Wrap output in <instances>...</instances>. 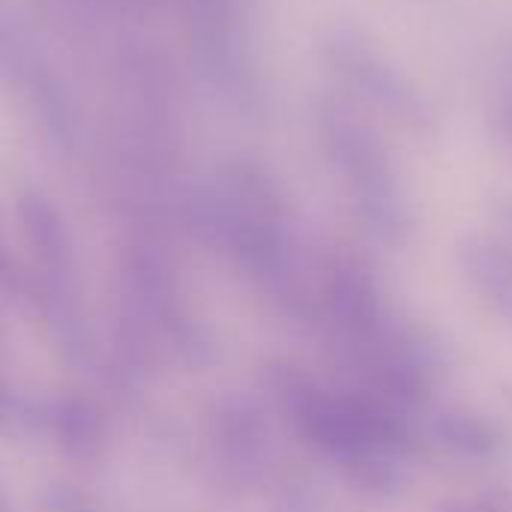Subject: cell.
<instances>
[{"mask_svg": "<svg viewBox=\"0 0 512 512\" xmlns=\"http://www.w3.org/2000/svg\"><path fill=\"white\" fill-rule=\"evenodd\" d=\"M300 432L321 450L345 459L369 456L381 447H387L396 435V426L387 414H381L375 405L330 393V390H309L297 399L294 408Z\"/></svg>", "mask_w": 512, "mask_h": 512, "instance_id": "cell-3", "label": "cell"}, {"mask_svg": "<svg viewBox=\"0 0 512 512\" xmlns=\"http://www.w3.org/2000/svg\"><path fill=\"white\" fill-rule=\"evenodd\" d=\"M18 213H21V225H24L27 240H30L33 252L39 255V261L48 270H60L66 264V234H63V222H60L54 204L39 192H24Z\"/></svg>", "mask_w": 512, "mask_h": 512, "instance_id": "cell-5", "label": "cell"}, {"mask_svg": "<svg viewBox=\"0 0 512 512\" xmlns=\"http://www.w3.org/2000/svg\"><path fill=\"white\" fill-rule=\"evenodd\" d=\"M492 117H495V126L501 129V135L512 144V81L510 84H504V87L495 93Z\"/></svg>", "mask_w": 512, "mask_h": 512, "instance_id": "cell-9", "label": "cell"}, {"mask_svg": "<svg viewBox=\"0 0 512 512\" xmlns=\"http://www.w3.org/2000/svg\"><path fill=\"white\" fill-rule=\"evenodd\" d=\"M444 438L453 444V447H459V450H468V453H489L495 444H498V438H495V432L483 423V420H477V417H447L444 420Z\"/></svg>", "mask_w": 512, "mask_h": 512, "instance_id": "cell-7", "label": "cell"}, {"mask_svg": "<svg viewBox=\"0 0 512 512\" xmlns=\"http://www.w3.org/2000/svg\"><path fill=\"white\" fill-rule=\"evenodd\" d=\"M318 126L333 168L342 174L363 213L381 231H396L405 219V201L393 162L375 129L342 102H324Z\"/></svg>", "mask_w": 512, "mask_h": 512, "instance_id": "cell-1", "label": "cell"}, {"mask_svg": "<svg viewBox=\"0 0 512 512\" xmlns=\"http://www.w3.org/2000/svg\"><path fill=\"white\" fill-rule=\"evenodd\" d=\"M462 258L468 264V270L495 291H507L512 285V258L495 243L489 240H474L462 249Z\"/></svg>", "mask_w": 512, "mask_h": 512, "instance_id": "cell-6", "label": "cell"}, {"mask_svg": "<svg viewBox=\"0 0 512 512\" xmlns=\"http://www.w3.org/2000/svg\"><path fill=\"white\" fill-rule=\"evenodd\" d=\"M444 512H512V498H501V495L459 498V501L447 504Z\"/></svg>", "mask_w": 512, "mask_h": 512, "instance_id": "cell-8", "label": "cell"}, {"mask_svg": "<svg viewBox=\"0 0 512 512\" xmlns=\"http://www.w3.org/2000/svg\"><path fill=\"white\" fill-rule=\"evenodd\" d=\"M327 54L345 87H351L369 108L411 129L429 123V105L420 90L363 33L339 27L327 42Z\"/></svg>", "mask_w": 512, "mask_h": 512, "instance_id": "cell-2", "label": "cell"}, {"mask_svg": "<svg viewBox=\"0 0 512 512\" xmlns=\"http://www.w3.org/2000/svg\"><path fill=\"white\" fill-rule=\"evenodd\" d=\"M189 21V45L198 72L225 96L246 93L249 57L243 36L246 0H183Z\"/></svg>", "mask_w": 512, "mask_h": 512, "instance_id": "cell-4", "label": "cell"}]
</instances>
